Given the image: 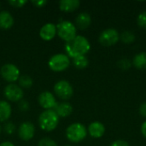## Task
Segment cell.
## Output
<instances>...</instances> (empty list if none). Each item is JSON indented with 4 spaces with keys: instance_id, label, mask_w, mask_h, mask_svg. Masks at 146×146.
<instances>
[{
    "instance_id": "cell-24",
    "label": "cell",
    "mask_w": 146,
    "mask_h": 146,
    "mask_svg": "<svg viewBox=\"0 0 146 146\" xmlns=\"http://www.w3.org/2000/svg\"><path fill=\"white\" fill-rule=\"evenodd\" d=\"M132 65V62L127 58H122L118 61V67L122 70H128Z\"/></svg>"
},
{
    "instance_id": "cell-4",
    "label": "cell",
    "mask_w": 146,
    "mask_h": 146,
    "mask_svg": "<svg viewBox=\"0 0 146 146\" xmlns=\"http://www.w3.org/2000/svg\"><path fill=\"white\" fill-rule=\"evenodd\" d=\"M56 33L59 38L65 42H68L77 36V28L73 22L62 21L56 25Z\"/></svg>"
},
{
    "instance_id": "cell-5",
    "label": "cell",
    "mask_w": 146,
    "mask_h": 146,
    "mask_svg": "<svg viewBox=\"0 0 146 146\" xmlns=\"http://www.w3.org/2000/svg\"><path fill=\"white\" fill-rule=\"evenodd\" d=\"M48 65L52 71L62 72L66 70L70 65V59L66 54L58 53L52 56L49 62Z\"/></svg>"
},
{
    "instance_id": "cell-2",
    "label": "cell",
    "mask_w": 146,
    "mask_h": 146,
    "mask_svg": "<svg viewBox=\"0 0 146 146\" xmlns=\"http://www.w3.org/2000/svg\"><path fill=\"white\" fill-rule=\"evenodd\" d=\"M59 123V116L54 110H47L43 111L38 117V124L42 130L51 132L56 128Z\"/></svg>"
},
{
    "instance_id": "cell-18",
    "label": "cell",
    "mask_w": 146,
    "mask_h": 146,
    "mask_svg": "<svg viewBox=\"0 0 146 146\" xmlns=\"http://www.w3.org/2000/svg\"><path fill=\"white\" fill-rule=\"evenodd\" d=\"M132 64L139 70L146 69V51L136 54L132 61Z\"/></svg>"
},
{
    "instance_id": "cell-16",
    "label": "cell",
    "mask_w": 146,
    "mask_h": 146,
    "mask_svg": "<svg viewBox=\"0 0 146 146\" xmlns=\"http://www.w3.org/2000/svg\"><path fill=\"white\" fill-rule=\"evenodd\" d=\"M15 22L13 15L6 10L0 11V28L9 29L13 27Z\"/></svg>"
},
{
    "instance_id": "cell-35",
    "label": "cell",
    "mask_w": 146,
    "mask_h": 146,
    "mask_svg": "<svg viewBox=\"0 0 146 146\" xmlns=\"http://www.w3.org/2000/svg\"><path fill=\"white\" fill-rule=\"evenodd\" d=\"M64 146H71V145H64Z\"/></svg>"
},
{
    "instance_id": "cell-13",
    "label": "cell",
    "mask_w": 146,
    "mask_h": 146,
    "mask_svg": "<svg viewBox=\"0 0 146 146\" xmlns=\"http://www.w3.org/2000/svg\"><path fill=\"white\" fill-rule=\"evenodd\" d=\"M56 34V26L53 23L44 24L39 31L40 38L45 41H50L53 39Z\"/></svg>"
},
{
    "instance_id": "cell-34",
    "label": "cell",
    "mask_w": 146,
    "mask_h": 146,
    "mask_svg": "<svg viewBox=\"0 0 146 146\" xmlns=\"http://www.w3.org/2000/svg\"><path fill=\"white\" fill-rule=\"evenodd\" d=\"M1 132H2V127H1V126H0V133H1Z\"/></svg>"
},
{
    "instance_id": "cell-21",
    "label": "cell",
    "mask_w": 146,
    "mask_h": 146,
    "mask_svg": "<svg viewBox=\"0 0 146 146\" xmlns=\"http://www.w3.org/2000/svg\"><path fill=\"white\" fill-rule=\"evenodd\" d=\"M73 65L77 69H85L89 65V60L86 56H80L73 59Z\"/></svg>"
},
{
    "instance_id": "cell-1",
    "label": "cell",
    "mask_w": 146,
    "mask_h": 146,
    "mask_svg": "<svg viewBox=\"0 0 146 146\" xmlns=\"http://www.w3.org/2000/svg\"><path fill=\"white\" fill-rule=\"evenodd\" d=\"M64 48L66 55L74 59L80 56H86L91 50V44L86 37L77 35L72 40L66 42Z\"/></svg>"
},
{
    "instance_id": "cell-10",
    "label": "cell",
    "mask_w": 146,
    "mask_h": 146,
    "mask_svg": "<svg viewBox=\"0 0 146 146\" xmlns=\"http://www.w3.org/2000/svg\"><path fill=\"white\" fill-rule=\"evenodd\" d=\"M38 100L39 105L45 110H54V108L57 104L55 96L50 92H43L42 93H40Z\"/></svg>"
},
{
    "instance_id": "cell-27",
    "label": "cell",
    "mask_w": 146,
    "mask_h": 146,
    "mask_svg": "<svg viewBox=\"0 0 146 146\" xmlns=\"http://www.w3.org/2000/svg\"><path fill=\"white\" fill-rule=\"evenodd\" d=\"M27 3V1H26V0H10V1H9V3L15 8H21Z\"/></svg>"
},
{
    "instance_id": "cell-15",
    "label": "cell",
    "mask_w": 146,
    "mask_h": 146,
    "mask_svg": "<svg viewBox=\"0 0 146 146\" xmlns=\"http://www.w3.org/2000/svg\"><path fill=\"white\" fill-rule=\"evenodd\" d=\"M54 110L57 114L59 118L60 117L66 118L72 114L73 106L68 102H62V103H58L56 105V107L54 108Z\"/></svg>"
},
{
    "instance_id": "cell-31",
    "label": "cell",
    "mask_w": 146,
    "mask_h": 146,
    "mask_svg": "<svg viewBox=\"0 0 146 146\" xmlns=\"http://www.w3.org/2000/svg\"><path fill=\"white\" fill-rule=\"evenodd\" d=\"M48 2L47 1H44V0H41V1H32V3L38 7V8H40V7H44Z\"/></svg>"
},
{
    "instance_id": "cell-26",
    "label": "cell",
    "mask_w": 146,
    "mask_h": 146,
    "mask_svg": "<svg viewBox=\"0 0 146 146\" xmlns=\"http://www.w3.org/2000/svg\"><path fill=\"white\" fill-rule=\"evenodd\" d=\"M3 130L7 134H12L15 131V127L12 122H8L4 125Z\"/></svg>"
},
{
    "instance_id": "cell-7",
    "label": "cell",
    "mask_w": 146,
    "mask_h": 146,
    "mask_svg": "<svg viewBox=\"0 0 146 146\" xmlns=\"http://www.w3.org/2000/svg\"><path fill=\"white\" fill-rule=\"evenodd\" d=\"M54 92H55L56 95L62 100L70 99L74 94L73 86H71V84L68 81H67L65 80H59L55 84Z\"/></svg>"
},
{
    "instance_id": "cell-36",
    "label": "cell",
    "mask_w": 146,
    "mask_h": 146,
    "mask_svg": "<svg viewBox=\"0 0 146 146\" xmlns=\"http://www.w3.org/2000/svg\"><path fill=\"white\" fill-rule=\"evenodd\" d=\"M0 6H1V3H0Z\"/></svg>"
},
{
    "instance_id": "cell-11",
    "label": "cell",
    "mask_w": 146,
    "mask_h": 146,
    "mask_svg": "<svg viewBox=\"0 0 146 146\" xmlns=\"http://www.w3.org/2000/svg\"><path fill=\"white\" fill-rule=\"evenodd\" d=\"M35 134V127L30 121L23 122L18 129V135L20 139L24 141H28L33 138Z\"/></svg>"
},
{
    "instance_id": "cell-3",
    "label": "cell",
    "mask_w": 146,
    "mask_h": 146,
    "mask_svg": "<svg viewBox=\"0 0 146 146\" xmlns=\"http://www.w3.org/2000/svg\"><path fill=\"white\" fill-rule=\"evenodd\" d=\"M87 136V129L86 127L80 123L74 122L69 125L66 129L67 139L74 143H79L84 140Z\"/></svg>"
},
{
    "instance_id": "cell-9",
    "label": "cell",
    "mask_w": 146,
    "mask_h": 146,
    "mask_svg": "<svg viewBox=\"0 0 146 146\" xmlns=\"http://www.w3.org/2000/svg\"><path fill=\"white\" fill-rule=\"evenodd\" d=\"M3 93L5 98L12 102H20L22 99L24 94L21 87L14 83L7 85L4 88Z\"/></svg>"
},
{
    "instance_id": "cell-28",
    "label": "cell",
    "mask_w": 146,
    "mask_h": 146,
    "mask_svg": "<svg viewBox=\"0 0 146 146\" xmlns=\"http://www.w3.org/2000/svg\"><path fill=\"white\" fill-rule=\"evenodd\" d=\"M110 146H130L128 142H127L126 140L123 139H117L113 141Z\"/></svg>"
},
{
    "instance_id": "cell-25",
    "label": "cell",
    "mask_w": 146,
    "mask_h": 146,
    "mask_svg": "<svg viewBox=\"0 0 146 146\" xmlns=\"http://www.w3.org/2000/svg\"><path fill=\"white\" fill-rule=\"evenodd\" d=\"M38 146H58L57 144L52 140L51 139L49 138H44L42 139H40L38 141Z\"/></svg>"
},
{
    "instance_id": "cell-6",
    "label": "cell",
    "mask_w": 146,
    "mask_h": 146,
    "mask_svg": "<svg viewBox=\"0 0 146 146\" xmlns=\"http://www.w3.org/2000/svg\"><path fill=\"white\" fill-rule=\"evenodd\" d=\"M120 40V33L115 28H107L101 32L98 36V42L105 47H110L117 44Z\"/></svg>"
},
{
    "instance_id": "cell-23",
    "label": "cell",
    "mask_w": 146,
    "mask_h": 146,
    "mask_svg": "<svg viewBox=\"0 0 146 146\" xmlns=\"http://www.w3.org/2000/svg\"><path fill=\"white\" fill-rule=\"evenodd\" d=\"M137 24L139 27L146 29V10L139 13L137 17Z\"/></svg>"
},
{
    "instance_id": "cell-20",
    "label": "cell",
    "mask_w": 146,
    "mask_h": 146,
    "mask_svg": "<svg viewBox=\"0 0 146 146\" xmlns=\"http://www.w3.org/2000/svg\"><path fill=\"white\" fill-rule=\"evenodd\" d=\"M120 39L123 44H130L134 43L136 37H135V34L133 32L129 31V30H126L120 34Z\"/></svg>"
},
{
    "instance_id": "cell-14",
    "label": "cell",
    "mask_w": 146,
    "mask_h": 146,
    "mask_svg": "<svg viewBox=\"0 0 146 146\" xmlns=\"http://www.w3.org/2000/svg\"><path fill=\"white\" fill-rule=\"evenodd\" d=\"M92 24V17L89 13L87 12H81L80 13L77 17L75 18V27L80 30L87 29Z\"/></svg>"
},
{
    "instance_id": "cell-30",
    "label": "cell",
    "mask_w": 146,
    "mask_h": 146,
    "mask_svg": "<svg viewBox=\"0 0 146 146\" xmlns=\"http://www.w3.org/2000/svg\"><path fill=\"white\" fill-rule=\"evenodd\" d=\"M139 112L141 116L146 118V102H144L140 104L139 109Z\"/></svg>"
},
{
    "instance_id": "cell-22",
    "label": "cell",
    "mask_w": 146,
    "mask_h": 146,
    "mask_svg": "<svg viewBox=\"0 0 146 146\" xmlns=\"http://www.w3.org/2000/svg\"><path fill=\"white\" fill-rule=\"evenodd\" d=\"M18 81H19L20 86L22 87V88H26V89L30 88L33 86V79L29 75H27V74L21 75L19 80H18Z\"/></svg>"
},
{
    "instance_id": "cell-8",
    "label": "cell",
    "mask_w": 146,
    "mask_h": 146,
    "mask_svg": "<svg viewBox=\"0 0 146 146\" xmlns=\"http://www.w3.org/2000/svg\"><path fill=\"white\" fill-rule=\"evenodd\" d=\"M0 74L3 80L11 83L18 80L21 76L19 68L12 63L4 64L0 69Z\"/></svg>"
},
{
    "instance_id": "cell-12",
    "label": "cell",
    "mask_w": 146,
    "mask_h": 146,
    "mask_svg": "<svg viewBox=\"0 0 146 146\" xmlns=\"http://www.w3.org/2000/svg\"><path fill=\"white\" fill-rule=\"evenodd\" d=\"M105 131L106 129H105L104 125L102 122L98 121L92 122L87 128V133H89L90 136L94 139L102 138L104 135Z\"/></svg>"
},
{
    "instance_id": "cell-17",
    "label": "cell",
    "mask_w": 146,
    "mask_h": 146,
    "mask_svg": "<svg viewBox=\"0 0 146 146\" xmlns=\"http://www.w3.org/2000/svg\"><path fill=\"white\" fill-rule=\"evenodd\" d=\"M80 5L79 0H61L59 2V9L63 12H73Z\"/></svg>"
},
{
    "instance_id": "cell-33",
    "label": "cell",
    "mask_w": 146,
    "mask_h": 146,
    "mask_svg": "<svg viewBox=\"0 0 146 146\" xmlns=\"http://www.w3.org/2000/svg\"><path fill=\"white\" fill-rule=\"evenodd\" d=\"M0 146H15L13 143L9 142V141H5V142H3L2 144H0Z\"/></svg>"
},
{
    "instance_id": "cell-29",
    "label": "cell",
    "mask_w": 146,
    "mask_h": 146,
    "mask_svg": "<svg viewBox=\"0 0 146 146\" xmlns=\"http://www.w3.org/2000/svg\"><path fill=\"white\" fill-rule=\"evenodd\" d=\"M19 108H20V110H22V111H27V110H28V109H29V104H28V102H27V101H20L19 102Z\"/></svg>"
},
{
    "instance_id": "cell-32",
    "label": "cell",
    "mask_w": 146,
    "mask_h": 146,
    "mask_svg": "<svg viewBox=\"0 0 146 146\" xmlns=\"http://www.w3.org/2000/svg\"><path fill=\"white\" fill-rule=\"evenodd\" d=\"M140 131H141L142 135L146 139V121H145L142 123L141 127H140Z\"/></svg>"
},
{
    "instance_id": "cell-19",
    "label": "cell",
    "mask_w": 146,
    "mask_h": 146,
    "mask_svg": "<svg viewBox=\"0 0 146 146\" xmlns=\"http://www.w3.org/2000/svg\"><path fill=\"white\" fill-rule=\"evenodd\" d=\"M12 113L11 106L7 101H0V121H6Z\"/></svg>"
}]
</instances>
